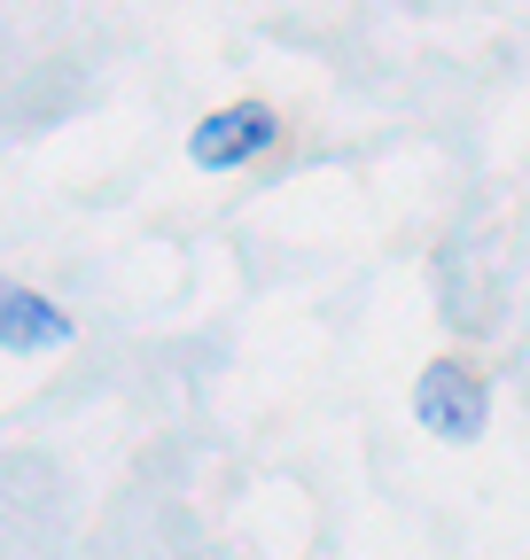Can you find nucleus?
Instances as JSON below:
<instances>
[{
  "instance_id": "f257e3e1",
  "label": "nucleus",
  "mask_w": 530,
  "mask_h": 560,
  "mask_svg": "<svg viewBox=\"0 0 530 560\" xmlns=\"http://www.w3.org/2000/svg\"><path fill=\"white\" fill-rule=\"evenodd\" d=\"M414 412H422L429 436H445V444H476L484 420H492V397H484V382H476L469 366L437 359V366L414 382Z\"/></svg>"
},
{
  "instance_id": "f03ea898",
  "label": "nucleus",
  "mask_w": 530,
  "mask_h": 560,
  "mask_svg": "<svg viewBox=\"0 0 530 560\" xmlns=\"http://www.w3.org/2000/svg\"><path fill=\"white\" fill-rule=\"evenodd\" d=\"M274 140H281V117H274V109H265V102H234V109H211L204 125H195L187 156L204 164V172H234V164L265 156Z\"/></svg>"
},
{
  "instance_id": "7ed1b4c3",
  "label": "nucleus",
  "mask_w": 530,
  "mask_h": 560,
  "mask_svg": "<svg viewBox=\"0 0 530 560\" xmlns=\"http://www.w3.org/2000/svg\"><path fill=\"white\" fill-rule=\"evenodd\" d=\"M55 342H71V312H55L24 280H0V350H55Z\"/></svg>"
}]
</instances>
